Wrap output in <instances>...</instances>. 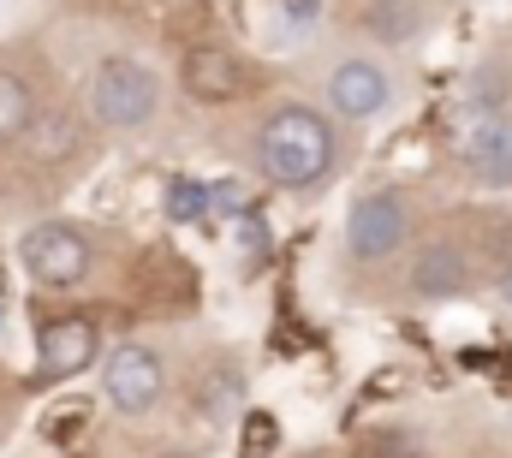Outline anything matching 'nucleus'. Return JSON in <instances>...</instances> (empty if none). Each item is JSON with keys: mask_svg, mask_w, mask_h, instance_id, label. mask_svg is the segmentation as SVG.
<instances>
[{"mask_svg": "<svg viewBox=\"0 0 512 458\" xmlns=\"http://www.w3.org/2000/svg\"><path fill=\"white\" fill-rule=\"evenodd\" d=\"M185 96L203 102V108H221V102H239L251 90V72H245V54L233 48H197L185 54Z\"/></svg>", "mask_w": 512, "mask_h": 458, "instance_id": "8", "label": "nucleus"}, {"mask_svg": "<svg viewBox=\"0 0 512 458\" xmlns=\"http://www.w3.org/2000/svg\"><path fill=\"white\" fill-rule=\"evenodd\" d=\"M251 161L274 191H310V185H322L340 167V131H334V119L322 108L280 102L256 125Z\"/></svg>", "mask_w": 512, "mask_h": 458, "instance_id": "1", "label": "nucleus"}, {"mask_svg": "<svg viewBox=\"0 0 512 458\" xmlns=\"http://www.w3.org/2000/svg\"><path fill=\"white\" fill-rule=\"evenodd\" d=\"M393 72H387L376 54H346L334 72H328V114L352 119V125H370L393 108Z\"/></svg>", "mask_w": 512, "mask_h": 458, "instance_id": "4", "label": "nucleus"}, {"mask_svg": "<svg viewBox=\"0 0 512 458\" xmlns=\"http://www.w3.org/2000/svg\"><path fill=\"white\" fill-rule=\"evenodd\" d=\"M167 197H173V215H179V221H185V215H197V209H203V185H173V191H167Z\"/></svg>", "mask_w": 512, "mask_h": 458, "instance_id": "12", "label": "nucleus"}, {"mask_svg": "<svg viewBox=\"0 0 512 458\" xmlns=\"http://www.w3.org/2000/svg\"><path fill=\"white\" fill-rule=\"evenodd\" d=\"M501 298H507V310H512V268L501 274Z\"/></svg>", "mask_w": 512, "mask_h": 458, "instance_id": "13", "label": "nucleus"}, {"mask_svg": "<svg viewBox=\"0 0 512 458\" xmlns=\"http://www.w3.org/2000/svg\"><path fill=\"white\" fill-rule=\"evenodd\" d=\"M96 322L90 316H60V322H48L42 334H36V381H72V375H84L90 363H96Z\"/></svg>", "mask_w": 512, "mask_h": 458, "instance_id": "7", "label": "nucleus"}, {"mask_svg": "<svg viewBox=\"0 0 512 458\" xmlns=\"http://www.w3.org/2000/svg\"><path fill=\"white\" fill-rule=\"evenodd\" d=\"M161 108V78L131 60V54H108L90 78V114L102 119L108 131H143Z\"/></svg>", "mask_w": 512, "mask_h": 458, "instance_id": "2", "label": "nucleus"}, {"mask_svg": "<svg viewBox=\"0 0 512 458\" xmlns=\"http://www.w3.org/2000/svg\"><path fill=\"white\" fill-rule=\"evenodd\" d=\"M471 262L459 244H423L417 262H411V292L417 298H465L471 292Z\"/></svg>", "mask_w": 512, "mask_h": 458, "instance_id": "10", "label": "nucleus"}, {"mask_svg": "<svg viewBox=\"0 0 512 458\" xmlns=\"http://www.w3.org/2000/svg\"><path fill=\"white\" fill-rule=\"evenodd\" d=\"M30 119H36V96H30V84H24L18 72L0 66V143H18V137L30 131Z\"/></svg>", "mask_w": 512, "mask_h": 458, "instance_id": "11", "label": "nucleus"}, {"mask_svg": "<svg viewBox=\"0 0 512 458\" xmlns=\"http://www.w3.org/2000/svg\"><path fill=\"white\" fill-rule=\"evenodd\" d=\"M102 393H108V405H114L120 417H149V411L161 405V393H167V369H161V357H155L149 345L131 340L108 357Z\"/></svg>", "mask_w": 512, "mask_h": 458, "instance_id": "5", "label": "nucleus"}, {"mask_svg": "<svg viewBox=\"0 0 512 458\" xmlns=\"http://www.w3.org/2000/svg\"><path fill=\"white\" fill-rule=\"evenodd\" d=\"M18 262H24L30 280H42V286H78V280L90 274L96 250H90V238H84L78 227L42 221V227H30L24 238H18Z\"/></svg>", "mask_w": 512, "mask_h": 458, "instance_id": "3", "label": "nucleus"}, {"mask_svg": "<svg viewBox=\"0 0 512 458\" xmlns=\"http://www.w3.org/2000/svg\"><path fill=\"white\" fill-rule=\"evenodd\" d=\"M465 161L477 167V179L512 185V119L501 108H477V119L465 125Z\"/></svg>", "mask_w": 512, "mask_h": 458, "instance_id": "9", "label": "nucleus"}, {"mask_svg": "<svg viewBox=\"0 0 512 458\" xmlns=\"http://www.w3.org/2000/svg\"><path fill=\"white\" fill-rule=\"evenodd\" d=\"M405 232H411L405 203H399L393 191H370V197H358L352 215H346V250H352L358 262H387V256L405 244Z\"/></svg>", "mask_w": 512, "mask_h": 458, "instance_id": "6", "label": "nucleus"}]
</instances>
